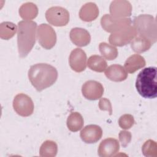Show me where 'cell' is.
<instances>
[{
  "instance_id": "1",
  "label": "cell",
  "mask_w": 157,
  "mask_h": 157,
  "mask_svg": "<svg viewBox=\"0 0 157 157\" xmlns=\"http://www.w3.org/2000/svg\"><path fill=\"white\" fill-rule=\"evenodd\" d=\"M28 77L33 86L38 91L51 86L57 80L56 69L47 63H38L31 66Z\"/></svg>"
},
{
  "instance_id": "2",
  "label": "cell",
  "mask_w": 157,
  "mask_h": 157,
  "mask_svg": "<svg viewBox=\"0 0 157 157\" xmlns=\"http://www.w3.org/2000/svg\"><path fill=\"white\" fill-rule=\"evenodd\" d=\"M37 23L33 21L22 20L18 23L17 45L19 56L26 57L36 42Z\"/></svg>"
},
{
  "instance_id": "3",
  "label": "cell",
  "mask_w": 157,
  "mask_h": 157,
  "mask_svg": "<svg viewBox=\"0 0 157 157\" xmlns=\"http://www.w3.org/2000/svg\"><path fill=\"white\" fill-rule=\"evenodd\" d=\"M157 69L150 66L143 69L137 75L136 88L139 94L144 98L154 99L157 96Z\"/></svg>"
},
{
  "instance_id": "4",
  "label": "cell",
  "mask_w": 157,
  "mask_h": 157,
  "mask_svg": "<svg viewBox=\"0 0 157 157\" xmlns=\"http://www.w3.org/2000/svg\"><path fill=\"white\" fill-rule=\"evenodd\" d=\"M134 25L138 35L147 39L152 44L156 42V23L152 15H140L134 18Z\"/></svg>"
},
{
  "instance_id": "5",
  "label": "cell",
  "mask_w": 157,
  "mask_h": 157,
  "mask_svg": "<svg viewBox=\"0 0 157 157\" xmlns=\"http://www.w3.org/2000/svg\"><path fill=\"white\" fill-rule=\"evenodd\" d=\"M37 39L39 44L43 48L50 50L56 44V33L50 25L42 23L38 26L37 29Z\"/></svg>"
},
{
  "instance_id": "6",
  "label": "cell",
  "mask_w": 157,
  "mask_h": 157,
  "mask_svg": "<svg viewBox=\"0 0 157 157\" xmlns=\"http://www.w3.org/2000/svg\"><path fill=\"white\" fill-rule=\"evenodd\" d=\"M47 21L55 26H66L69 21V13L64 7L54 6L45 12Z\"/></svg>"
},
{
  "instance_id": "7",
  "label": "cell",
  "mask_w": 157,
  "mask_h": 157,
  "mask_svg": "<svg viewBox=\"0 0 157 157\" xmlns=\"http://www.w3.org/2000/svg\"><path fill=\"white\" fill-rule=\"evenodd\" d=\"M13 107L18 115L21 117H29L33 113L34 103L28 95L20 93L13 99Z\"/></svg>"
},
{
  "instance_id": "8",
  "label": "cell",
  "mask_w": 157,
  "mask_h": 157,
  "mask_svg": "<svg viewBox=\"0 0 157 157\" xmlns=\"http://www.w3.org/2000/svg\"><path fill=\"white\" fill-rule=\"evenodd\" d=\"M102 28L109 33H116L131 26V20L129 18H115L110 15L105 14L101 20Z\"/></svg>"
},
{
  "instance_id": "9",
  "label": "cell",
  "mask_w": 157,
  "mask_h": 157,
  "mask_svg": "<svg viewBox=\"0 0 157 157\" xmlns=\"http://www.w3.org/2000/svg\"><path fill=\"white\" fill-rule=\"evenodd\" d=\"M137 34L134 27L130 26L118 32L112 33L109 36V40L112 45L121 47L131 42Z\"/></svg>"
},
{
  "instance_id": "10",
  "label": "cell",
  "mask_w": 157,
  "mask_h": 157,
  "mask_svg": "<svg viewBox=\"0 0 157 157\" xmlns=\"http://www.w3.org/2000/svg\"><path fill=\"white\" fill-rule=\"evenodd\" d=\"M82 92L86 99L94 101L101 98L104 93V87L97 81L88 80L82 85Z\"/></svg>"
},
{
  "instance_id": "11",
  "label": "cell",
  "mask_w": 157,
  "mask_h": 157,
  "mask_svg": "<svg viewBox=\"0 0 157 157\" xmlns=\"http://www.w3.org/2000/svg\"><path fill=\"white\" fill-rule=\"evenodd\" d=\"M69 65L71 69L77 72L83 71L86 67V55L81 48H76L74 49L69 56Z\"/></svg>"
},
{
  "instance_id": "12",
  "label": "cell",
  "mask_w": 157,
  "mask_h": 157,
  "mask_svg": "<svg viewBox=\"0 0 157 157\" xmlns=\"http://www.w3.org/2000/svg\"><path fill=\"white\" fill-rule=\"evenodd\" d=\"M132 6L127 1H113L110 6V15L115 18H124L131 15Z\"/></svg>"
},
{
  "instance_id": "13",
  "label": "cell",
  "mask_w": 157,
  "mask_h": 157,
  "mask_svg": "<svg viewBox=\"0 0 157 157\" xmlns=\"http://www.w3.org/2000/svg\"><path fill=\"white\" fill-rule=\"evenodd\" d=\"M120 144L118 141L114 138H107L99 144L98 153L101 157H110L118 152Z\"/></svg>"
},
{
  "instance_id": "14",
  "label": "cell",
  "mask_w": 157,
  "mask_h": 157,
  "mask_svg": "<svg viewBox=\"0 0 157 157\" xmlns=\"http://www.w3.org/2000/svg\"><path fill=\"white\" fill-rule=\"evenodd\" d=\"M102 135V130L100 126L96 124L86 126L80 132L82 140L86 144H94L101 139Z\"/></svg>"
},
{
  "instance_id": "15",
  "label": "cell",
  "mask_w": 157,
  "mask_h": 157,
  "mask_svg": "<svg viewBox=\"0 0 157 157\" xmlns=\"http://www.w3.org/2000/svg\"><path fill=\"white\" fill-rule=\"evenodd\" d=\"M69 37L71 41L78 47L86 46L91 40V36L88 31L81 28H72L70 31Z\"/></svg>"
},
{
  "instance_id": "16",
  "label": "cell",
  "mask_w": 157,
  "mask_h": 157,
  "mask_svg": "<svg viewBox=\"0 0 157 157\" xmlns=\"http://www.w3.org/2000/svg\"><path fill=\"white\" fill-rule=\"evenodd\" d=\"M105 75L113 82H122L126 79L128 74L124 67L120 64H113L106 68Z\"/></svg>"
},
{
  "instance_id": "17",
  "label": "cell",
  "mask_w": 157,
  "mask_h": 157,
  "mask_svg": "<svg viewBox=\"0 0 157 157\" xmlns=\"http://www.w3.org/2000/svg\"><path fill=\"white\" fill-rule=\"evenodd\" d=\"M99 15V9L94 2H87L84 4L79 12L80 18L85 21L94 20Z\"/></svg>"
},
{
  "instance_id": "18",
  "label": "cell",
  "mask_w": 157,
  "mask_h": 157,
  "mask_svg": "<svg viewBox=\"0 0 157 157\" xmlns=\"http://www.w3.org/2000/svg\"><path fill=\"white\" fill-rule=\"evenodd\" d=\"M145 64L146 63L144 57L139 54H134L126 60L124 68L128 72L132 74L144 67Z\"/></svg>"
},
{
  "instance_id": "19",
  "label": "cell",
  "mask_w": 157,
  "mask_h": 157,
  "mask_svg": "<svg viewBox=\"0 0 157 157\" xmlns=\"http://www.w3.org/2000/svg\"><path fill=\"white\" fill-rule=\"evenodd\" d=\"M66 124L71 131L77 132L83 128L84 120L80 113L77 112H72L67 119Z\"/></svg>"
},
{
  "instance_id": "20",
  "label": "cell",
  "mask_w": 157,
  "mask_h": 157,
  "mask_svg": "<svg viewBox=\"0 0 157 157\" xmlns=\"http://www.w3.org/2000/svg\"><path fill=\"white\" fill-rule=\"evenodd\" d=\"M151 42L147 39L138 35L131 42L132 50L137 53H140L148 50L151 46Z\"/></svg>"
},
{
  "instance_id": "21",
  "label": "cell",
  "mask_w": 157,
  "mask_h": 157,
  "mask_svg": "<svg viewBox=\"0 0 157 157\" xmlns=\"http://www.w3.org/2000/svg\"><path fill=\"white\" fill-rule=\"evenodd\" d=\"M87 65L91 70L98 72H102L106 69L107 66L105 59L98 55L91 56L88 59Z\"/></svg>"
},
{
  "instance_id": "22",
  "label": "cell",
  "mask_w": 157,
  "mask_h": 157,
  "mask_svg": "<svg viewBox=\"0 0 157 157\" xmlns=\"http://www.w3.org/2000/svg\"><path fill=\"white\" fill-rule=\"evenodd\" d=\"M19 14L20 17L25 20H32L37 17L38 9L36 4L33 2H26L20 7Z\"/></svg>"
},
{
  "instance_id": "23",
  "label": "cell",
  "mask_w": 157,
  "mask_h": 157,
  "mask_svg": "<svg viewBox=\"0 0 157 157\" xmlns=\"http://www.w3.org/2000/svg\"><path fill=\"white\" fill-rule=\"evenodd\" d=\"M58 151L57 144L52 140H46L40 146L39 153L40 156L52 157L56 156Z\"/></svg>"
},
{
  "instance_id": "24",
  "label": "cell",
  "mask_w": 157,
  "mask_h": 157,
  "mask_svg": "<svg viewBox=\"0 0 157 157\" xmlns=\"http://www.w3.org/2000/svg\"><path fill=\"white\" fill-rule=\"evenodd\" d=\"M99 52L101 55L107 60H113L118 56L117 48L106 42H101L99 45Z\"/></svg>"
},
{
  "instance_id": "25",
  "label": "cell",
  "mask_w": 157,
  "mask_h": 157,
  "mask_svg": "<svg viewBox=\"0 0 157 157\" xmlns=\"http://www.w3.org/2000/svg\"><path fill=\"white\" fill-rule=\"evenodd\" d=\"M17 31V26L11 22H3L0 25V36L7 40L12 37Z\"/></svg>"
},
{
  "instance_id": "26",
  "label": "cell",
  "mask_w": 157,
  "mask_h": 157,
  "mask_svg": "<svg viewBox=\"0 0 157 157\" xmlns=\"http://www.w3.org/2000/svg\"><path fill=\"white\" fill-rule=\"evenodd\" d=\"M156 143L152 140H148L142 146V150L146 156H156Z\"/></svg>"
},
{
  "instance_id": "27",
  "label": "cell",
  "mask_w": 157,
  "mask_h": 157,
  "mask_svg": "<svg viewBox=\"0 0 157 157\" xmlns=\"http://www.w3.org/2000/svg\"><path fill=\"white\" fill-rule=\"evenodd\" d=\"M134 124V120L132 115L124 114L120 117L118 120V124L120 128L124 129L131 128Z\"/></svg>"
},
{
  "instance_id": "28",
  "label": "cell",
  "mask_w": 157,
  "mask_h": 157,
  "mask_svg": "<svg viewBox=\"0 0 157 157\" xmlns=\"http://www.w3.org/2000/svg\"><path fill=\"white\" fill-rule=\"evenodd\" d=\"M119 140L123 147H126L131 140V134L129 131H121L119 133Z\"/></svg>"
},
{
  "instance_id": "29",
  "label": "cell",
  "mask_w": 157,
  "mask_h": 157,
  "mask_svg": "<svg viewBox=\"0 0 157 157\" xmlns=\"http://www.w3.org/2000/svg\"><path fill=\"white\" fill-rule=\"evenodd\" d=\"M99 107L102 110H107L109 112L110 115H112V105L109 99L107 98H101L99 102Z\"/></svg>"
}]
</instances>
